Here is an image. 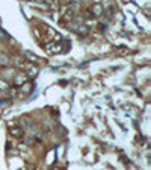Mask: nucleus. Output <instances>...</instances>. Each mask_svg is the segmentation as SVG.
I'll return each instance as SVG.
<instances>
[{"label": "nucleus", "instance_id": "11", "mask_svg": "<svg viewBox=\"0 0 151 170\" xmlns=\"http://www.w3.org/2000/svg\"><path fill=\"white\" fill-rule=\"evenodd\" d=\"M5 38H6V34L3 32V30H2V29H0V41H3V40H5Z\"/></svg>", "mask_w": 151, "mask_h": 170}, {"label": "nucleus", "instance_id": "2", "mask_svg": "<svg viewBox=\"0 0 151 170\" xmlns=\"http://www.w3.org/2000/svg\"><path fill=\"white\" fill-rule=\"evenodd\" d=\"M30 91H32V85H30V84L24 82L21 85V93H23V94H27V93H30Z\"/></svg>", "mask_w": 151, "mask_h": 170}, {"label": "nucleus", "instance_id": "9", "mask_svg": "<svg viewBox=\"0 0 151 170\" xmlns=\"http://www.w3.org/2000/svg\"><path fill=\"white\" fill-rule=\"evenodd\" d=\"M6 88H8V82H5V81L0 79V91H5Z\"/></svg>", "mask_w": 151, "mask_h": 170}, {"label": "nucleus", "instance_id": "12", "mask_svg": "<svg viewBox=\"0 0 151 170\" xmlns=\"http://www.w3.org/2000/svg\"><path fill=\"white\" fill-rule=\"evenodd\" d=\"M6 76H14V72L12 70H8V74Z\"/></svg>", "mask_w": 151, "mask_h": 170}, {"label": "nucleus", "instance_id": "6", "mask_svg": "<svg viewBox=\"0 0 151 170\" xmlns=\"http://www.w3.org/2000/svg\"><path fill=\"white\" fill-rule=\"evenodd\" d=\"M8 64H9V58L0 53V65H8Z\"/></svg>", "mask_w": 151, "mask_h": 170}, {"label": "nucleus", "instance_id": "7", "mask_svg": "<svg viewBox=\"0 0 151 170\" xmlns=\"http://www.w3.org/2000/svg\"><path fill=\"white\" fill-rule=\"evenodd\" d=\"M11 134H12L14 137H21V135H23L21 129H18V128H11Z\"/></svg>", "mask_w": 151, "mask_h": 170}, {"label": "nucleus", "instance_id": "4", "mask_svg": "<svg viewBox=\"0 0 151 170\" xmlns=\"http://www.w3.org/2000/svg\"><path fill=\"white\" fill-rule=\"evenodd\" d=\"M76 30H77L79 34H82V35H86V34L89 32V29H88L85 25H79V27H76Z\"/></svg>", "mask_w": 151, "mask_h": 170}, {"label": "nucleus", "instance_id": "1", "mask_svg": "<svg viewBox=\"0 0 151 170\" xmlns=\"http://www.w3.org/2000/svg\"><path fill=\"white\" fill-rule=\"evenodd\" d=\"M92 12H94V15H101L103 14V6L100 3L92 5Z\"/></svg>", "mask_w": 151, "mask_h": 170}, {"label": "nucleus", "instance_id": "10", "mask_svg": "<svg viewBox=\"0 0 151 170\" xmlns=\"http://www.w3.org/2000/svg\"><path fill=\"white\" fill-rule=\"evenodd\" d=\"M26 56H27L29 59H33V61H38V58H36L35 55H32V53H26Z\"/></svg>", "mask_w": 151, "mask_h": 170}, {"label": "nucleus", "instance_id": "8", "mask_svg": "<svg viewBox=\"0 0 151 170\" xmlns=\"http://www.w3.org/2000/svg\"><path fill=\"white\" fill-rule=\"evenodd\" d=\"M24 82H26V76H17V78H15V84L23 85Z\"/></svg>", "mask_w": 151, "mask_h": 170}, {"label": "nucleus", "instance_id": "5", "mask_svg": "<svg viewBox=\"0 0 151 170\" xmlns=\"http://www.w3.org/2000/svg\"><path fill=\"white\" fill-rule=\"evenodd\" d=\"M36 73H38V67H36V65H29L27 74H29V76H36Z\"/></svg>", "mask_w": 151, "mask_h": 170}, {"label": "nucleus", "instance_id": "3", "mask_svg": "<svg viewBox=\"0 0 151 170\" xmlns=\"http://www.w3.org/2000/svg\"><path fill=\"white\" fill-rule=\"evenodd\" d=\"M73 8L71 6H68L66 9H65V12H64V18H66V20H71L73 18Z\"/></svg>", "mask_w": 151, "mask_h": 170}]
</instances>
